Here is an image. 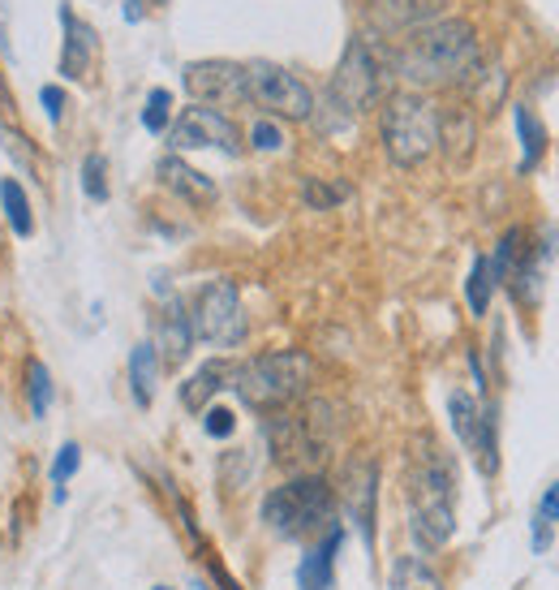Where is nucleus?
Instances as JSON below:
<instances>
[{
    "instance_id": "obj_1",
    "label": "nucleus",
    "mask_w": 559,
    "mask_h": 590,
    "mask_svg": "<svg viewBox=\"0 0 559 590\" xmlns=\"http://www.w3.org/2000/svg\"><path fill=\"white\" fill-rule=\"evenodd\" d=\"M482 65V43L478 30L460 17H440L431 26H418L396 52H392V74H401L409 87H465L473 70Z\"/></svg>"
},
{
    "instance_id": "obj_2",
    "label": "nucleus",
    "mask_w": 559,
    "mask_h": 590,
    "mask_svg": "<svg viewBox=\"0 0 559 590\" xmlns=\"http://www.w3.org/2000/svg\"><path fill=\"white\" fill-rule=\"evenodd\" d=\"M414 466H409V535L418 556L440 552L456 535V466L431 436L414 440Z\"/></svg>"
},
{
    "instance_id": "obj_3",
    "label": "nucleus",
    "mask_w": 559,
    "mask_h": 590,
    "mask_svg": "<svg viewBox=\"0 0 559 590\" xmlns=\"http://www.w3.org/2000/svg\"><path fill=\"white\" fill-rule=\"evenodd\" d=\"M388 74H392V52H379V43H370L361 35L348 39L332 83H328V96H323V109H332V117L319 121L323 134L348 129L366 109H374L379 100H388L383 96L388 91Z\"/></svg>"
},
{
    "instance_id": "obj_4",
    "label": "nucleus",
    "mask_w": 559,
    "mask_h": 590,
    "mask_svg": "<svg viewBox=\"0 0 559 590\" xmlns=\"http://www.w3.org/2000/svg\"><path fill=\"white\" fill-rule=\"evenodd\" d=\"M310 371H315V362L302 354V350H276V354H258V357H245V362H232L228 388L241 397L245 410L271 418V414H280V410H289L293 401L306 397Z\"/></svg>"
},
{
    "instance_id": "obj_5",
    "label": "nucleus",
    "mask_w": 559,
    "mask_h": 590,
    "mask_svg": "<svg viewBox=\"0 0 559 590\" xmlns=\"http://www.w3.org/2000/svg\"><path fill=\"white\" fill-rule=\"evenodd\" d=\"M263 522L276 539H310L335 526V491L323 474H297L263 495Z\"/></svg>"
},
{
    "instance_id": "obj_6",
    "label": "nucleus",
    "mask_w": 559,
    "mask_h": 590,
    "mask_svg": "<svg viewBox=\"0 0 559 590\" xmlns=\"http://www.w3.org/2000/svg\"><path fill=\"white\" fill-rule=\"evenodd\" d=\"M440 125H444V113L435 109L431 96H422V91H392L383 100V117H379L388 160L396 168H418L422 160H431L440 151Z\"/></svg>"
},
{
    "instance_id": "obj_7",
    "label": "nucleus",
    "mask_w": 559,
    "mask_h": 590,
    "mask_svg": "<svg viewBox=\"0 0 559 590\" xmlns=\"http://www.w3.org/2000/svg\"><path fill=\"white\" fill-rule=\"evenodd\" d=\"M190 328H194V341H207L216 350H237L245 341L250 324H245V306L232 280H207L194 293Z\"/></svg>"
},
{
    "instance_id": "obj_8",
    "label": "nucleus",
    "mask_w": 559,
    "mask_h": 590,
    "mask_svg": "<svg viewBox=\"0 0 559 590\" xmlns=\"http://www.w3.org/2000/svg\"><path fill=\"white\" fill-rule=\"evenodd\" d=\"M245 100L267 109V117H284V121H310L315 117V91L289 74L284 65H271V61H250L245 65Z\"/></svg>"
},
{
    "instance_id": "obj_9",
    "label": "nucleus",
    "mask_w": 559,
    "mask_h": 590,
    "mask_svg": "<svg viewBox=\"0 0 559 590\" xmlns=\"http://www.w3.org/2000/svg\"><path fill=\"white\" fill-rule=\"evenodd\" d=\"M168 147L173 151H224V155H237L241 151V134H237V125L224 117L220 109L190 104V109H181V117L168 125Z\"/></svg>"
},
{
    "instance_id": "obj_10",
    "label": "nucleus",
    "mask_w": 559,
    "mask_h": 590,
    "mask_svg": "<svg viewBox=\"0 0 559 590\" xmlns=\"http://www.w3.org/2000/svg\"><path fill=\"white\" fill-rule=\"evenodd\" d=\"M181 83L186 91L194 96V104H207V109H232V104H250L245 100V65L237 61H190L181 70Z\"/></svg>"
},
{
    "instance_id": "obj_11",
    "label": "nucleus",
    "mask_w": 559,
    "mask_h": 590,
    "mask_svg": "<svg viewBox=\"0 0 559 590\" xmlns=\"http://www.w3.org/2000/svg\"><path fill=\"white\" fill-rule=\"evenodd\" d=\"M61 17V30H65V43H61V57H56V74L65 83H82L91 70H96V57H100V35L91 22H82L69 4L56 9Z\"/></svg>"
},
{
    "instance_id": "obj_12",
    "label": "nucleus",
    "mask_w": 559,
    "mask_h": 590,
    "mask_svg": "<svg viewBox=\"0 0 559 590\" xmlns=\"http://www.w3.org/2000/svg\"><path fill=\"white\" fill-rule=\"evenodd\" d=\"M344 500H348V522L361 530L366 548H374V504H379V462L374 457H361L348 466Z\"/></svg>"
},
{
    "instance_id": "obj_13",
    "label": "nucleus",
    "mask_w": 559,
    "mask_h": 590,
    "mask_svg": "<svg viewBox=\"0 0 559 590\" xmlns=\"http://www.w3.org/2000/svg\"><path fill=\"white\" fill-rule=\"evenodd\" d=\"M155 177H160L164 190H173V194L186 199L190 208H212V203L220 199L216 181H212L207 173H199L194 164H186L181 155H164V160L155 164Z\"/></svg>"
},
{
    "instance_id": "obj_14",
    "label": "nucleus",
    "mask_w": 559,
    "mask_h": 590,
    "mask_svg": "<svg viewBox=\"0 0 559 590\" xmlns=\"http://www.w3.org/2000/svg\"><path fill=\"white\" fill-rule=\"evenodd\" d=\"M344 543V526L335 522L328 535H319L315 548L297 561V590H335V552Z\"/></svg>"
},
{
    "instance_id": "obj_15",
    "label": "nucleus",
    "mask_w": 559,
    "mask_h": 590,
    "mask_svg": "<svg viewBox=\"0 0 559 590\" xmlns=\"http://www.w3.org/2000/svg\"><path fill=\"white\" fill-rule=\"evenodd\" d=\"M190 346H194L190 311H186L177 298H168V302H164V315H160V324H155V350H160V362L181 366V362L190 357Z\"/></svg>"
},
{
    "instance_id": "obj_16",
    "label": "nucleus",
    "mask_w": 559,
    "mask_h": 590,
    "mask_svg": "<svg viewBox=\"0 0 559 590\" xmlns=\"http://www.w3.org/2000/svg\"><path fill=\"white\" fill-rule=\"evenodd\" d=\"M228 379H232V362H224V357H212V362H203L186 384H181V405L190 410V414H203L207 405H212V397L228 388Z\"/></svg>"
},
{
    "instance_id": "obj_17",
    "label": "nucleus",
    "mask_w": 559,
    "mask_h": 590,
    "mask_svg": "<svg viewBox=\"0 0 559 590\" xmlns=\"http://www.w3.org/2000/svg\"><path fill=\"white\" fill-rule=\"evenodd\" d=\"M160 350L151 341H138L129 350V392H134V405L138 410H151L155 401V384H160Z\"/></svg>"
},
{
    "instance_id": "obj_18",
    "label": "nucleus",
    "mask_w": 559,
    "mask_h": 590,
    "mask_svg": "<svg viewBox=\"0 0 559 590\" xmlns=\"http://www.w3.org/2000/svg\"><path fill=\"white\" fill-rule=\"evenodd\" d=\"M440 4L444 0H379L374 4V17L383 26H396V30H418V26H431L440 22Z\"/></svg>"
},
{
    "instance_id": "obj_19",
    "label": "nucleus",
    "mask_w": 559,
    "mask_h": 590,
    "mask_svg": "<svg viewBox=\"0 0 559 590\" xmlns=\"http://www.w3.org/2000/svg\"><path fill=\"white\" fill-rule=\"evenodd\" d=\"M512 125H517V138H521V173H534L547 155V125L525 104H512Z\"/></svg>"
},
{
    "instance_id": "obj_20",
    "label": "nucleus",
    "mask_w": 559,
    "mask_h": 590,
    "mask_svg": "<svg viewBox=\"0 0 559 590\" xmlns=\"http://www.w3.org/2000/svg\"><path fill=\"white\" fill-rule=\"evenodd\" d=\"M0 212L9 221V229L17 237H35V212H30V194L17 177H0Z\"/></svg>"
},
{
    "instance_id": "obj_21",
    "label": "nucleus",
    "mask_w": 559,
    "mask_h": 590,
    "mask_svg": "<svg viewBox=\"0 0 559 590\" xmlns=\"http://www.w3.org/2000/svg\"><path fill=\"white\" fill-rule=\"evenodd\" d=\"M447 418H452V431H456V440L473 453L478 449V423H482V405L469 397V392H447Z\"/></svg>"
},
{
    "instance_id": "obj_22",
    "label": "nucleus",
    "mask_w": 559,
    "mask_h": 590,
    "mask_svg": "<svg viewBox=\"0 0 559 590\" xmlns=\"http://www.w3.org/2000/svg\"><path fill=\"white\" fill-rule=\"evenodd\" d=\"M491 293H495L491 259H486V254H473V263H469V276H465V302H469L473 319H482V315L491 311Z\"/></svg>"
},
{
    "instance_id": "obj_23",
    "label": "nucleus",
    "mask_w": 559,
    "mask_h": 590,
    "mask_svg": "<svg viewBox=\"0 0 559 590\" xmlns=\"http://www.w3.org/2000/svg\"><path fill=\"white\" fill-rule=\"evenodd\" d=\"M392 590H444V582L427 565V556H396V565H392Z\"/></svg>"
},
{
    "instance_id": "obj_24",
    "label": "nucleus",
    "mask_w": 559,
    "mask_h": 590,
    "mask_svg": "<svg viewBox=\"0 0 559 590\" xmlns=\"http://www.w3.org/2000/svg\"><path fill=\"white\" fill-rule=\"evenodd\" d=\"M525 254H530V246H525V229H508V234L499 237V250L491 254V276H495V285H508V280H512V272L525 263Z\"/></svg>"
},
{
    "instance_id": "obj_25",
    "label": "nucleus",
    "mask_w": 559,
    "mask_h": 590,
    "mask_svg": "<svg viewBox=\"0 0 559 590\" xmlns=\"http://www.w3.org/2000/svg\"><path fill=\"white\" fill-rule=\"evenodd\" d=\"M26 397H30V414H35V418H48L52 397H56V384H52L48 362H39V357L26 362Z\"/></svg>"
},
{
    "instance_id": "obj_26",
    "label": "nucleus",
    "mask_w": 559,
    "mask_h": 590,
    "mask_svg": "<svg viewBox=\"0 0 559 590\" xmlns=\"http://www.w3.org/2000/svg\"><path fill=\"white\" fill-rule=\"evenodd\" d=\"M78 466H82V449H78V440H65V444L56 449V457H52V470H48L52 500H56V504H65V495H69V478L78 474Z\"/></svg>"
},
{
    "instance_id": "obj_27",
    "label": "nucleus",
    "mask_w": 559,
    "mask_h": 590,
    "mask_svg": "<svg viewBox=\"0 0 559 590\" xmlns=\"http://www.w3.org/2000/svg\"><path fill=\"white\" fill-rule=\"evenodd\" d=\"M82 194L91 199V203H109L112 199V186H109V155L104 151H91L87 160H82Z\"/></svg>"
},
{
    "instance_id": "obj_28",
    "label": "nucleus",
    "mask_w": 559,
    "mask_h": 590,
    "mask_svg": "<svg viewBox=\"0 0 559 590\" xmlns=\"http://www.w3.org/2000/svg\"><path fill=\"white\" fill-rule=\"evenodd\" d=\"M302 199H306V208H315V212H332L335 203L348 199V186H344V181H323V177H306V181H302Z\"/></svg>"
},
{
    "instance_id": "obj_29",
    "label": "nucleus",
    "mask_w": 559,
    "mask_h": 590,
    "mask_svg": "<svg viewBox=\"0 0 559 590\" xmlns=\"http://www.w3.org/2000/svg\"><path fill=\"white\" fill-rule=\"evenodd\" d=\"M168 125H173V91L168 87H155L151 96H147V104H142V129L147 134H168Z\"/></svg>"
},
{
    "instance_id": "obj_30",
    "label": "nucleus",
    "mask_w": 559,
    "mask_h": 590,
    "mask_svg": "<svg viewBox=\"0 0 559 590\" xmlns=\"http://www.w3.org/2000/svg\"><path fill=\"white\" fill-rule=\"evenodd\" d=\"M284 129H280V121L276 117H258L250 125V147L254 151H284Z\"/></svg>"
},
{
    "instance_id": "obj_31",
    "label": "nucleus",
    "mask_w": 559,
    "mask_h": 590,
    "mask_svg": "<svg viewBox=\"0 0 559 590\" xmlns=\"http://www.w3.org/2000/svg\"><path fill=\"white\" fill-rule=\"evenodd\" d=\"M0 147L22 164V177H35V151H30V142L22 134H13L9 125H0Z\"/></svg>"
},
{
    "instance_id": "obj_32",
    "label": "nucleus",
    "mask_w": 559,
    "mask_h": 590,
    "mask_svg": "<svg viewBox=\"0 0 559 590\" xmlns=\"http://www.w3.org/2000/svg\"><path fill=\"white\" fill-rule=\"evenodd\" d=\"M203 431H207L212 440H228V436L237 431V414H232L228 405H207V410H203Z\"/></svg>"
},
{
    "instance_id": "obj_33",
    "label": "nucleus",
    "mask_w": 559,
    "mask_h": 590,
    "mask_svg": "<svg viewBox=\"0 0 559 590\" xmlns=\"http://www.w3.org/2000/svg\"><path fill=\"white\" fill-rule=\"evenodd\" d=\"M39 104H43V113H48L52 125H61L65 121V87H56V83L39 87Z\"/></svg>"
},
{
    "instance_id": "obj_34",
    "label": "nucleus",
    "mask_w": 559,
    "mask_h": 590,
    "mask_svg": "<svg viewBox=\"0 0 559 590\" xmlns=\"http://www.w3.org/2000/svg\"><path fill=\"white\" fill-rule=\"evenodd\" d=\"M538 517H543V522H559V478L543 491V500H538Z\"/></svg>"
},
{
    "instance_id": "obj_35",
    "label": "nucleus",
    "mask_w": 559,
    "mask_h": 590,
    "mask_svg": "<svg viewBox=\"0 0 559 590\" xmlns=\"http://www.w3.org/2000/svg\"><path fill=\"white\" fill-rule=\"evenodd\" d=\"M530 548H534V556H543V552L551 548V522L534 517V535H530Z\"/></svg>"
},
{
    "instance_id": "obj_36",
    "label": "nucleus",
    "mask_w": 559,
    "mask_h": 590,
    "mask_svg": "<svg viewBox=\"0 0 559 590\" xmlns=\"http://www.w3.org/2000/svg\"><path fill=\"white\" fill-rule=\"evenodd\" d=\"M120 13H125V22H142L147 17V0H125Z\"/></svg>"
},
{
    "instance_id": "obj_37",
    "label": "nucleus",
    "mask_w": 559,
    "mask_h": 590,
    "mask_svg": "<svg viewBox=\"0 0 559 590\" xmlns=\"http://www.w3.org/2000/svg\"><path fill=\"white\" fill-rule=\"evenodd\" d=\"M212 574H216V582H220L224 590H241L237 582H232V578H228V569H224V565H212Z\"/></svg>"
},
{
    "instance_id": "obj_38",
    "label": "nucleus",
    "mask_w": 559,
    "mask_h": 590,
    "mask_svg": "<svg viewBox=\"0 0 559 590\" xmlns=\"http://www.w3.org/2000/svg\"><path fill=\"white\" fill-rule=\"evenodd\" d=\"M0 104H9V91H4V78H0Z\"/></svg>"
},
{
    "instance_id": "obj_39",
    "label": "nucleus",
    "mask_w": 559,
    "mask_h": 590,
    "mask_svg": "<svg viewBox=\"0 0 559 590\" xmlns=\"http://www.w3.org/2000/svg\"><path fill=\"white\" fill-rule=\"evenodd\" d=\"M151 590H173V587H151Z\"/></svg>"
}]
</instances>
